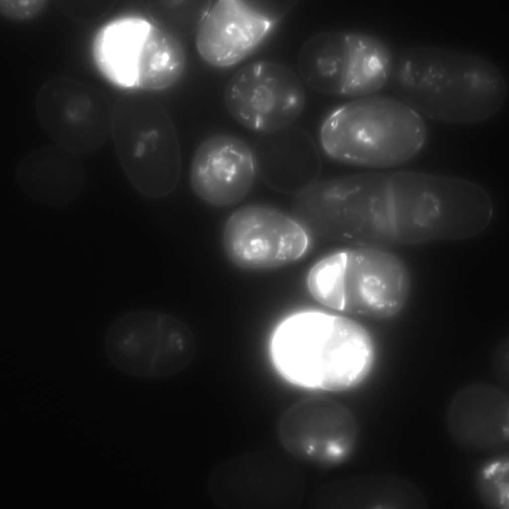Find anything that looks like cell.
<instances>
[{
	"label": "cell",
	"mask_w": 509,
	"mask_h": 509,
	"mask_svg": "<svg viewBox=\"0 0 509 509\" xmlns=\"http://www.w3.org/2000/svg\"><path fill=\"white\" fill-rule=\"evenodd\" d=\"M389 80L400 100L438 121L474 123L501 108L507 85L500 70L480 55L439 46L416 45L394 60Z\"/></svg>",
	"instance_id": "obj_1"
},
{
	"label": "cell",
	"mask_w": 509,
	"mask_h": 509,
	"mask_svg": "<svg viewBox=\"0 0 509 509\" xmlns=\"http://www.w3.org/2000/svg\"><path fill=\"white\" fill-rule=\"evenodd\" d=\"M273 361L291 382L305 387L342 391L370 373L374 348L367 330L343 317L320 312L296 315L276 332Z\"/></svg>",
	"instance_id": "obj_2"
},
{
	"label": "cell",
	"mask_w": 509,
	"mask_h": 509,
	"mask_svg": "<svg viewBox=\"0 0 509 509\" xmlns=\"http://www.w3.org/2000/svg\"><path fill=\"white\" fill-rule=\"evenodd\" d=\"M390 181L395 238L402 243L469 238L491 219L489 195L469 181L407 171L390 173Z\"/></svg>",
	"instance_id": "obj_3"
},
{
	"label": "cell",
	"mask_w": 509,
	"mask_h": 509,
	"mask_svg": "<svg viewBox=\"0 0 509 509\" xmlns=\"http://www.w3.org/2000/svg\"><path fill=\"white\" fill-rule=\"evenodd\" d=\"M320 137L324 151L335 160L388 167L414 157L425 143L426 129L419 113L401 100L370 96L332 112Z\"/></svg>",
	"instance_id": "obj_4"
},
{
	"label": "cell",
	"mask_w": 509,
	"mask_h": 509,
	"mask_svg": "<svg viewBox=\"0 0 509 509\" xmlns=\"http://www.w3.org/2000/svg\"><path fill=\"white\" fill-rule=\"evenodd\" d=\"M292 210L303 225L325 236L371 246L395 240L389 173L315 182L297 194Z\"/></svg>",
	"instance_id": "obj_5"
},
{
	"label": "cell",
	"mask_w": 509,
	"mask_h": 509,
	"mask_svg": "<svg viewBox=\"0 0 509 509\" xmlns=\"http://www.w3.org/2000/svg\"><path fill=\"white\" fill-rule=\"evenodd\" d=\"M111 131L119 161L135 189L152 198L171 193L179 180L181 156L165 111L153 104H122L112 116Z\"/></svg>",
	"instance_id": "obj_6"
},
{
	"label": "cell",
	"mask_w": 509,
	"mask_h": 509,
	"mask_svg": "<svg viewBox=\"0 0 509 509\" xmlns=\"http://www.w3.org/2000/svg\"><path fill=\"white\" fill-rule=\"evenodd\" d=\"M104 347L109 361L120 371L158 378L185 369L194 356L195 340L189 327L177 317L140 310L125 313L112 323Z\"/></svg>",
	"instance_id": "obj_7"
},
{
	"label": "cell",
	"mask_w": 509,
	"mask_h": 509,
	"mask_svg": "<svg viewBox=\"0 0 509 509\" xmlns=\"http://www.w3.org/2000/svg\"><path fill=\"white\" fill-rule=\"evenodd\" d=\"M208 491L219 506L229 509H293L302 502L305 485L294 459L264 450L230 459L212 472Z\"/></svg>",
	"instance_id": "obj_8"
},
{
	"label": "cell",
	"mask_w": 509,
	"mask_h": 509,
	"mask_svg": "<svg viewBox=\"0 0 509 509\" xmlns=\"http://www.w3.org/2000/svg\"><path fill=\"white\" fill-rule=\"evenodd\" d=\"M226 107L244 127L262 133L283 128L301 114L305 103L302 82L289 68L257 61L238 70L224 91Z\"/></svg>",
	"instance_id": "obj_9"
},
{
	"label": "cell",
	"mask_w": 509,
	"mask_h": 509,
	"mask_svg": "<svg viewBox=\"0 0 509 509\" xmlns=\"http://www.w3.org/2000/svg\"><path fill=\"white\" fill-rule=\"evenodd\" d=\"M39 122L58 146L76 153H88L106 142L112 115L102 95L76 80L58 77L43 85L37 95Z\"/></svg>",
	"instance_id": "obj_10"
},
{
	"label": "cell",
	"mask_w": 509,
	"mask_h": 509,
	"mask_svg": "<svg viewBox=\"0 0 509 509\" xmlns=\"http://www.w3.org/2000/svg\"><path fill=\"white\" fill-rule=\"evenodd\" d=\"M225 251L235 265L248 270L275 268L306 252L309 239L295 219L274 209L250 205L235 212L225 226Z\"/></svg>",
	"instance_id": "obj_11"
},
{
	"label": "cell",
	"mask_w": 509,
	"mask_h": 509,
	"mask_svg": "<svg viewBox=\"0 0 509 509\" xmlns=\"http://www.w3.org/2000/svg\"><path fill=\"white\" fill-rule=\"evenodd\" d=\"M278 438L293 457L323 466L344 461L351 453L357 425L351 411L332 399L316 397L287 409L277 425Z\"/></svg>",
	"instance_id": "obj_12"
},
{
	"label": "cell",
	"mask_w": 509,
	"mask_h": 509,
	"mask_svg": "<svg viewBox=\"0 0 509 509\" xmlns=\"http://www.w3.org/2000/svg\"><path fill=\"white\" fill-rule=\"evenodd\" d=\"M337 310L373 318L398 313L405 305L410 278L404 263L377 248L341 252Z\"/></svg>",
	"instance_id": "obj_13"
},
{
	"label": "cell",
	"mask_w": 509,
	"mask_h": 509,
	"mask_svg": "<svg viewBox=\"0 0 509 509\" xmlns=\"http://www.w3.org/2000/svg\"><path fill=\"white\" fill-rule=\"evenodd\" d=\"M256 174L250 146L239 138L219 134L206 139L197 148L191 165L190 181L201 200L224 206L245 197Z\"/></svg>",
	"instance_id": "obj_14"
},
{
	"label": "cell",
	"mask_w": 509,
	"mask_h": 509,
	"mask_svg": "<svg viewBox=\"0 0 509 509\" xmlns=\"http://www.w3.org/2000/svg\"><path fill=\"white\" fill-rule=\"evenodd\" d=\"M446 424L452 440L466 451H500L509 443V394L486 383L466 386L450 401Z\"/></svg>",
	"instance_id": "obj_15"
},
{
	"label": "cell",
	"mask_w": 509,
	"mask_h": 509,
	"mask_svg": "<svg viewBox=\"0 0 509 509\" xmlns=\"http://www.w3.org/2000/svg\"><path fill=\"white\" fill-rule=\"evenodd\" d=\"M240 0H221L210 8L197 33L201 57L217 67L239 62L265 37L277 18Z\"/></svg>",
	"instance_id": "obj_16"
},
{
	"label": "cell",
	"mask_w": 509,
	"mask_h": 509,
	"mask_svg": "<svg viewBox=\"0 0 509 509\" xmlns=\"http://www.w3.org/2000/svg\"><path fill=\"white\" fill-rule=\"evenodd\" d=\"M253 152L257 174L277 191L297 194L316 182L320 174L318 150L299 128L289 125L262 133Z\"/></svg>",
	"instance_id": "obj_17"
},
{
	"label": "cell",
	"mask_w": 509,
	"mask_h": 509,
	"mask_svg": "<svg viewBox=\"0 0 509 509\" xmlns=\"http://www.w3.org/2000/svg\"><path fill=\"white\" fill-rule=\"evenodd\" d=\"M314 509H421L426 503L421 491L406 480L385 474L348 477L317 489L309 503Z\"/></svg>",
	"instance_id": "obj_18"
},
{
	"label": "cell",
	"mask_w": 509,
	"mask_h": 509,
	"mask_svg": "<svg viewBox=\"0 0 509 509\" xmlns=\"http://www.w3.org/2000/svg\"><path fill=\"white\" fill-rule=\"evenodd\" d=\"M17 177L21 189L31 198L62 206L79 194L85 172L77 153L59 146H49L28 154L19 165Z\"/></svg>",
	"instance_id": "obj_19"
},
{
	"label": "cell",
	"mask_w": 509,
	"mask_h": 509,
	"mask_svg": "<svg viewBox=\"0 0 509 509\" xmlns=\"http://www.w3.org/2000/svg\"><path fill=\"white\" fill-rule=\"evenodd\" d=\"M152 23L140 17H122L109 22L97 33L92 45L93 58L111 83L124 88L136 87Z\"/></svg>",
	"instance_id": "obj_20"
},
{
	"label": "cell",
	"mask_w": 509,
	"mask_h": 509,
	"mask_svg": "<svg viewBox=\"0 0 509 509\" xmlns=\"http://www.w3.org/2000/svg\"><path fill=\"white\" fill-rule=\"evenodd\" d=\"M508 458L495 460L487 465L478 478V489L486 504L494 508L508 506Z\"/></svg>",
	"instance_id": "obj_21"
},
{
	"label": "cell",
	"mask_w": 509,
	"mask_h": 509,
	"mask_svg": "<svg viewBox=\"0 0 509 509\" xmlns=\"http://www.w3.org/2000/svg\"><path fill=\"white\" fill-rule=\"evenodd\" d=\"M44 0H0V11L4 15L14 19L31 18L45 5Z\"/></svg>",
	"instance_id": "obj_22"
},
{
	"label": "cell",
	"mask_w": 509,
	"mask_h": 509,
	"mask_svg": "<svg viewBox=\"0 0 509 509\" xmlns=\"http://www.w3.org/2000/svg\"><path fill=\"white\" fill-rule=\"evenodd\" d=\"M509 340L504 339L496 348L492 360L493 371L504 385H508Z\"/></svg>",
	"instance_id": "obj_23"
}]
</instances>
